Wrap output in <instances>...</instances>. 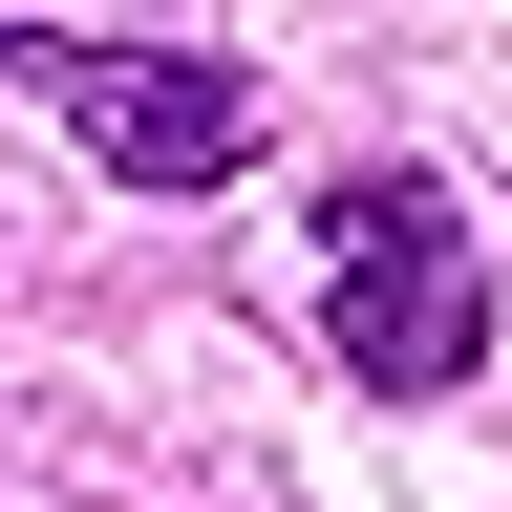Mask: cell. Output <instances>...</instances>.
I'll use <instances>...</instances> for the list:
<instances>
[{"label": "cell", "instance_id": "6da1fadb", "mask_svg": "<svg viewBox=\"0 0 512 512\" xmlns=\"http://www.w3.org/2000/svg\"><path fill=\"white\" fill-rule=\"evenodd\" d=\"M320 320H342L363 384H470V342H491L470 214H448L427 171H342V192H320Z\"/></svg>", "mask_w": 512, "mask_h": 512}, {"label": "cell", "instance_id": "7a4b0ae2", "mask_svg": "<svg viewBox=\"0 0 512 512\" xmlns=\"http://www.w3.org/2000/svg\"><path fill=\"white\" fill-rule=\"evenodd\" d=\"M0 86H43L128 192H214V171L256 150V86H235V64H171V43H22Z\"/></svg>", "mask_w": 512, "mask_h": 512}]
</instances>
